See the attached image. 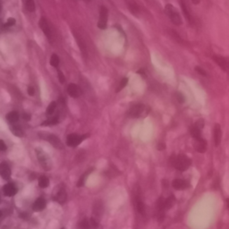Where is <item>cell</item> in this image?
<instances>
[{
    "instance_id": "cell-1",
    "label": "cell",
    "mask_w": 229,
    "mask_h": 229,
    "mask_svg": "<svg viewBox=\"0 0 229 229\" xmlns=\"http://www.w3.org/2000/svg\"><path fill=\"white\" fill-rule=\"evenodd\" d=\"M170 163L177 170L185 171L190 167L192 164V160L186 155L180 154L177 156H171Z\"/></svg>"
},
{
    "instance_id": "cell-2",
    "label": "cell",
    "mask_w": 229,
    "mask_h": 229,
    "mask_svg": "<svg viewBox=\"0 0 229 229\" xmlns=\"http://www.w3.org/2000/svg\"><path fill=\"white\" fill-rule=\"evenodd\" d=\"M165 13L167 15V17L170 19V21L176 26H180L183 23L182 18L176 8L171 4H167L165 6Z\"/></svg>"
},
{
    "instance_id": "cell-3",
    "label": "cell",
    "mask_w": 229,
    "mask_h": 229,
    "mask_svg": "<svg viewBox=\"0 0 229 229\" xmlns=\"http://www.w3.org/2000/svg\"><path fill=\"white\" fill-rule=\"evenodd\" d=\"M35 151L37 154L38 160L40 163L41 166L47 171L50 170L52 168V162H51L49 156L44 150H42L40 149H36Z\"/></svg>"
},
{
    "instance_id": "cell-4",
    "label": "cell",
    "mask_w": 229,
    "mask_h": 229,
    "mask_svg": "<svg viewBox=\"0 0 229 229\" xmlns=\"http://www.w3.org/2000/svg\"><path fill=\"white\" fill-rule=\"evenodd\" d=\"M88 137H89V134H83V135H79L76 133L69 134L66 138V144L69 147H77Z\"/></svg>"
},
{
    "instance_id": "cell-5",
    "label": "cell",
    "mask_w": 229,
    "mask_h": 229,
    "mask_svg": "<svg viewBox=\"0 0 229 229\" xmlns=\"http://www.w3.org/2000/svg\"><path fill=\"white\" fill-rule=\"evenodd\" d=\"M107 16H108V10L106 6H102L99 9V17L98 21V27L100 30H105L107 28Z\"/></svg>"
},
{
    "instance_id": "cell-6",
    "label": "cell",
    "mask_w": 229,
    "mask_h": 229,
    "mask_svg": "<svg viewBox=\"0 0 229 229\" xmlns=\"http://www.w3.org/2000/svg\"><path fill=\"white\" fill-rule=\"evenodd\" d=\"M46 135L47 136H44L42 138H44L45 140H47L54 148H55L57 150H63L64 149L63 142L61 141V140L58 137H56L55 135L51 134V133H46Z\"/></svg>"
},
{
    "instance_id": "cell-7",
    "label": "cell",
    "mask_w": 229,
    "mask_h": 229,
    "mask_svg": "<svg viewBox=\"0 0 229 229\" xmlns=\"http://www.w3.org/2000/svg\"><path fill=\"white\" fill-rule=\"evenodd\" d=\"M145 109V107L143 104H136L134 106H133L130 109L128 110V117H133V118H136L139 117L140 114L143 113Z\"/></svg>"
},
{
    "instance_id": "cell-8",
    "label": "cell",
    "mask_w": 229,
    "mask_h": 229,
    "mask_svg": "<svg viewBox=\"0 0 229 229\" xmlns=\"http://www.w3.org/2000/svg\"><path fill=\"white\" fill-rule=\"evenodd\" d=\"M39 25L41 29V31L45 33V35L48 37V39H51L52 38V32H51V28L48 24V20L45 17H41L39 22Z\"/></svg>"
},
{
    "instance_id": "cell-9",
    "label": "cell",
    "mask_w": 229,
    "mask_h": 229,
    "mask_svg": "<svg viewBox=\"0 0 229 229\" xmlns=\"http://www.w3.org/2000/svg\"><path fill=\"white\" fill-rule=\"evenodd\" d=\"M66 199H67L66 191L63 186H61V187L58 188L57 192L54 193V199L60 204H64L66 202Z\"/></svg>"
},
{
    "instance_id": "cell-10",
    "label": "cell",
    "mask_w": 229,
    "mask_h": 229,
    "mask_svg": "<svg viewBox=\"0 0 229 229\" xmlns=\"http://www.w3.org/2000/svg\"><path fill=\"white\" fill-rule=\"evenodd\" d=\"M67 92L72 98H79L82 94L81 89L75 83H70L67 87Z\"/></svg>"
},
{
    "instance_id": "cell-11",
    "label": "cell",
    "mask_w": 229,
    "mask_h": 229,
    "mask_svg": "<svg viewBox=\"0 0 229 229\" xmlns=\"http://www.w3.org/2000/svg\"><path fill=\"white\" fill-rule=\"evenodd\" d=\"M3 192L7 197H13L17 193V188L14 183H8L3 187Z\"/></svg>"
},
{
    "instance_id": "cell-12",
    "label": "cell",
    "mask_w": 229,
    "mask_h": 229,
    "mask_svg": "<svg viewBox=\"0 0 229 229\" xmlns=\"http://www.w3.org/2000/svg\"><path fill=\"white\" fill-rule=\"evenodd\" d=\"M11 169L6 162H2L0 165V175L4 180H9L11 177Z\"/></svg>"
},
{
    "instance_id": "cell-13",
    "label": "cell",
    "mask_w": 229,
    "mask_h": 229,
    "mask_svg": "<svg viewBox=\"0 0 229 229\" xmlns=\"http://www.w3.org/2000/svg\"><path fill=\"white\" fill-rule=\"evenodd\" d=\"M194 148L196 150V151L199 152V153H204L207 150V141L206 140L199 138L198 140H195V143H194Z\"/></svg>"
},
{
    "instance_id": "cell-14",
    "label": "cell",
    "mask_w": 229,
    "mask_h": 229,
    "mask_svg": "<svg viewBox=\"0 0 229 229\" xmlns=\"http://www.w3.org/2000/svg\"><path fill=\"white\" fill-rule=\"evenodd\" d=\"M74 37H75V39L77 41V45L80 48L82 55L84 57H87V55H88L87 54V47H86V43L84 42L83 39L79 34H76V33H74Z\"/></svg>"
},
{
    "instance_id": "cell-15",
    "label": "cell",
    "mask_w": 229,
    "mask_h": 229,
    "mask_svg": "<svg viewBox=\"0 0 229 229\" xmlns=\"http://www.w3.org/2000/svg\"><path fill=\"white\" fill-rule=\"evenodd\" d=\"M46 205H47L46 199L43 197H39L35 200V202L33 203V206H32V209L34 211L39 212V211H41L44 209L46 208Z\"/></svg>"
},
{
    "instance_id": "cell-16",
    "label": "cell",
    "mask_w": 229,
    "mask_h": 229,
    "mask_svg": "<svg viewBox=\"0 0 229 229\" xmlns=\"http://www.w3.org/2000/svg\"><path fill=\"white\" fill-rule=\"evenodd\" d=\"M221 138H222V132H221V127L220 124H216L214 127V141L215 145L218 146L221 142Z\"/></svg>"
},
{
    "instance_id": "cell-17",
    "label": "cell",
    "mask_w": 229,
    "mask_h": 229,
    "mask_svg": "<svg viewBox=\"0 0 229 229\" xmlns=\"http://www.w3.org/2000/svg\"><path fill=\"white\" fill-rule=\"evenodd\" d=\"M212 58H213V60L215 62H216L219 65V67L222 70H224V71H227L228 70L229 65H228L227 61L224 58L223 56H221V55H213Z\"/></svg>"
},
{
    "instance_id": "cell-18",
    "label": "cell",
    "mask_w": 229,
    "mask_h": 229,
    "mask_svg": "<svg viewBox=\"0 0 229 229\" xmlns=\"http://www.w3.org/2000/svg\"><path fill=\"white\" fill-rule=\"evenodd\" d=\"M172 185L176 190H184L189 187V183L183 179H175L172 183Z\"/></svg>"
},
{
    "instance_id": "cell-19",
    "label": "cell",
    "mask_w": 229,
    "mask_h": 229,
    "mask_svg": "<svg viewBox=\"0 0 229 229\" xmlns=\"http://www.w3.org/2000/svg\"><path fill=\"white\" fill-rule=\"evenodd\" d=\"M181 7H182V10H183V14H184L185 18L188 20V22H189L190 23H192V15H191V13H190L189 10H188L187 6H186V4L184 3L183 0H181Z\"/></svg>"
},
{
    "instance_id": "cell-20",
    "label": "cell",
    "mask_w": 229,
    "mask_h": 229,
    "mask_svg": "<svg viewBox=\"0 0 229 229\" xmlns=\"http://www.w3.org/2000/svg\"><path fill=\"white\" fill-rule=\"evenodd\" d=\"M190 133L192 134V136L195 139V140H198L199 138H202V130L197 127L195 124L192 125L191 128H190Z\"/></svg>"
},
{
    "instance_id": "cell-21",
    "label": "cell",
    "mask_w": 229,
    "mask_h": 229,
    "mask_svg": "<svg viewBox=\"0 0 229 229\" xmlns=\"http://www.w3.org/2000/svg\"><path fill=\"white\" fill-rule=\"evenodd\" d=\"M94 170V168H90L89 170H87L85 172V173L79 178V181H78V183H77V187H82V186L84 185V183H85V180H86V178L88 177V176L91 173V172Z\"/></svg>"
},
{
    "instance_id": "cell-22",
    "label": "cell",
    "mask_w": 229,
    "mask_h": 229,
    "mask_svg": "<svg viewBox=\"0 0 229 229\" xmlns=\"http://www.w3.org/2000/svg\"><path fill=\"white\" fill-rule=\"evenodd\" d=\"M6 119L9 123L11 124H14V123H16L18 120H19V114L18 112L16 111H12L10 112L7 116H6Z\"/></svg>"
},
{
    "instance_id": "cell-23",
    "label": "cell",
    "mask_w": 229,
    "mask_h": 229,
    "mask_svg": "<svg viewBox=\"0 0 229 229\" xmlns=\"http://www.w3.org/2000/svg\"><path fill=\"white\" fill-rule=\"evenodd\" d=\"M176 203V198L174 195H171L169 196L167 199H165V202H164V207H165V209H169L173 207Z\"/></svg>"
},
{
    "instance_id": "cell-24",
    "label": "cell",
    "mask_w": 229,
    "mask_h": 229,
    "mask_svg": "<svg viewBox=\"0 0 229 229\" xmlns=\"http://www.w3.org/2000/svg\"><path fill=\"white\" fill-rule=\"evenodd\" d=\"M23 2V5L26 8L27 11L29 12H34L35 11V3H34V0H22Z\"/></svg>"
},
{
    "instance_id": "cell-25",
    "label": "cell",
    "mask_w": 229,
    "mask_h": 229,
    "mask_svg": "<svg viewBox=\"0 0 229 229\" xmlns=\"http://www.w3.org/2000/svg\"><path fill=\"white\" fill-rule=\"evenodd\" d=\"M39 185L40 188H47L49 185V179L45 176H40L39 178Z\"/></svg>"
},
{
    "instance_id": "cell-26",
    "label": "cell",
    "mask_w": 229,
    "mask_h": 229,
    "mask_svg": "<svg viewBox=\"0 0 229 229\" xmlns=\"http://www.w3.org/2000/svg\"><path fill=\"white\" fill-rule=\"evenodd\" d=\"M11 131L12 133L16 135L17 137H22L23 136V131L22 129L19 126V125H13L11 127Z\"/></svg>"
},
{
    "instance_id": "cell-27",
    "label": "cell",
    "mask_w": 229,
    "mask_h": 229,
    "mask_svg": "<svg viewBox=\"0 0 229 229\" xmlns=\"http://www.w3.org/2000/svg\"><path fill=\"white\" fill-rule=\"evenodd\" d=\"M58 124V117L57 116L53 117L50 119L43 122L41 124V126H49V125H54V124Z\"/></svg>"
},
{
    "instance_id": "cell-28",
    "label": "cell",
    "mask_w": 229,
    "mask_h": 229,
    "mask_svg": "<svg viewBox=\"0 0 229 229\" xmlns=\"http://www.w3.org/2000/svg\"><path fill=\"white\" fill-rule=\"evenodd\" d=\"M137 203H136V208L137 210L141 214V215H145V208H144V204L141 202V199L140 198H136Z\"/></svg>"
},
{
    "instance_id": "cell-29",
    "label": "cell",
    "mask_w": 229,
    "mask_h": 229,
    "mask_svg": "<svg viewBox=\"0 0 229 229\" xmlns=\"http://www.w3.org/2000/svg\"><path fill=\"white\" fill-rule=\"evenodd\" d=\"M60 63V59H59V56L57 55L56 54H53L51 55V58H50V65L53 66V67H57L58 66Z\"/></svg>"
},
{
    "instance_id": "cell-30",
    "label": "cell",
    "mask_w": 229,
    "mask_h": 229,
    "mask_svg": "<svg viewBox=\"0 0 229 229\" xmlns=\"http://www.w3.org/2000/svg\"><path fill=\"white\" fill-rule=\"evenodd\" d=\"M55 108H56V103H55V101L51 102V103L48 106V107H47V111H46V113H47L48 116H50V117H51L52 114H54Z\"/></svg>"
},
{
    "instance_id": "cell-31",
    "label": "cell",
    "mask_w": 229,
    "mask_h": 229,
    "mask_svg": "<svg viewBox=\"0 0 229 229\" xmlns=\"http://www.w3.org/2000/svg\"><path fill=\"white\" fill-rule=\"evenodd\" d=\"M91 227V222L87 218H84L83 220L81 221V223H80V228L81 229H90Z\"/></svg>"
},
{
    "instance_id": "cell-32",
    "label": "cell",
    "mask_w": 229,
    "mask_h": 229,
    "mask_svg": "<svg viewBox=\"0 0 229 229\" xmlns=\"http://www.w3.org/2000/svg\"><path fill=\"white\" fill-rule=\"evenodd\" d=\"M127 83H128V79L126 78V77H124V78H123L122 80H121V81H120V83H119V85H118V88H117V92H119V91H121L125 86L127 85Z\"/></svg>"
},
{
    "instance_id": "cell-33",
    "label": "cell",
    "mask_w": 229,
    "mask_h": 229,
    "mask_svg": "<svg viewBox=\"0 0 229 229\" xmlns=\"http://www.w3.org/2000/svg\"><path fill=\"white\" fill-rule=\"evenodd\" d=\"M14 24H15V19L14 18H9L8 20H7V22H6V24H5V26H3V28L4 27H12V26H13Z\"/></svg>"
},
{
    "instance_id": "cell-34",
    "label": "cell",
    "mask_w": 229,
    "mask_h": 229,
    "mask_svg": "<svg viewBox=\"0 0 229 229\" xmlns=\"http://www.w3.org/2000/svg\"><path fill=\"white\" fill-rule=\"evenodd\" d=\"M195 71L197 72V73L200 75H202V76H207V74H206V72L205 70H203L202 67H199V66H196L195 67Z\"/></svg>"
},
{
    "instance_id": "cell-35",
    "label": "cell",
    "mask_w": 229,
    "mask_h": 229,
    "mask_svg": "<svg viewBox=\"0 0 229 229\" xmlns=\"http://www.w3.org/2000/svg\"><path fill=\"white\" fill-rule=\"evenodd\" d=\"M195 125H196L197 127H199L200 130H202V129L203 128V126H204V120H203V119H199V120L196 122Z\"/></svg>"
},
{
    "instance_id": "cell-36",
    "label": "cell",
    "mask_w": 229,
    "mask_h": 229,
    "mask_svg": "<svg viewBox=\"0 0 229 229\" xmlns=\"http://www.w3.org/2000/svg\"><path fill=\"white\" fill-rule=\"evenodd\" d=\"M90 222H91V226L92 228H97V227L98 226V221H97L94 218H91V219H90Z\"/></svg>"
},
{
    "instance_id": "cell-37",
    "label": "cell",
    "mask_w": 229,
    "mask_h": 229,
    "mask_svg": "<svg viewBox=\"0 0 229 229\" xmlns=\"http://www.w3.org/2000/svg\"><path fill=\"white\" fill-rule=\"evenodd\" d=\"M176 97H177L178 102H180V103H183L184 102V97H183V95L181 92H177L176 93Z\"/></svg>"
},
{
    "instance_id": "cell-38",
    "label": "cell",
    "mask_w": 229,
    "mask_h": 229,
    "mask_svg": "<svg viewBox=\"0 0 229 229\" xmlns=\"http://www.w3.org/2000/svg\"><path fill=\"white\" fill-rule=\"evenodd\" d=\"M57 74H58V79H59L60 82H61V83H64V82L65 81V75L63 74V73H62L61 71H58V72H57Z\"/></svg>"
},
{
    "instance_id": "cell-39",
    "label": "cell",
    "mask_w": 229,
    "mask_h": 229,
    "mask_svg": "<svg viewBox=\"0 0 229 229\" xmlns=\"http://www.w3.org/2000/svg\"><path fill=\"white\" fill-rule=\"evenodd\" d=\"M6 149H7V147H6V145L5 144L4 140H0V150H1V151H5V150H6Z\"/></svg>"
},
{
    "instance_id": "cell-40",
    "label": "cell",
    "mask_w": 229,
    "mask_h": 229,
    "mask_svg": "<svg viewBox=\"0 0 229 229\" xmlns=\"http://www.w3.org/2000/svg\"><path fill=\"white\" fill-rule=\"evenodd\" d=\"M27 92H28V94L30 95V96H33V95H34V92H35L34 88L32 87V86H29L28 89H27Z\"/></svg>"
},
{
    "instance_id": "cell-41",
    "label": "cell",
    "mask_w": 229,
    "mask_h": 229,
    "mask_svg": "<svg viewBox=\"0 0 229 229\" xmlns=\"http://www.w3.org/2000/svg\"><path fill=\"white\" fill-rule=\"evenodd\" d=\"M157 149L159 150H163L164 149H166V145L164 143H159V145H157Z\"/></svg>"
},
{
    "instance_id": "cell-42",
    "label": "cell",
    "mask_w": 229,
    "mask_h": 229,
    "mask_svg": "<svg viewBox=\"0 0 229 229\" xmlns=\"http://www.w3.org/2000/svg\"><path fill=\"white\" fill-rule=\"evenodd\" d=\"M22 118L24 120H26V121H29L31 119V116H30V114H22Z\"/></svg>"
},
{
    "instance_id": "cell-43",
    "label": "cell",
    "mask_w": 229,
    "mask_h": 229,
    "mask_svg": "<svg viewBox=\"0 0 229 229\" xmlns=\"http://www.w3.org/2000/svg\"><path fill=\"white\" fill-rule=\"evenodd\" d=\"M199 1H200V0H192V2L194 5H198V4L199 3Z\"/></svg>"
},
{
    "instance_id": "cell-44",
    "label": "cell",
    "mask_w": 229,
    "mask_h": 229,
    "mask_svg": "<svg viewBox=\"0 0 229 229\" xmlns=\"http://www.w3.org/2000/svg\"><path fill=\"white\" fill-rule=\"evenodd\" d=\"M226 203H227V207L229 209V199H226Z\"/></svg>"
},
{
    "instance_id": "cell-45",
    "label": "cell",
    "mask_w": 229,
    "mask_h": 229,
    "mask_svg": "<svg viewBox=\"0 0 229 229\" xmlns=\"http://www.w3.org/2000/svg\"><path fill=\"white\" fill-rule=\"evenodd\" d=\"M61 229H65V228H61Z\"/></svg>"
}]
</instances>
